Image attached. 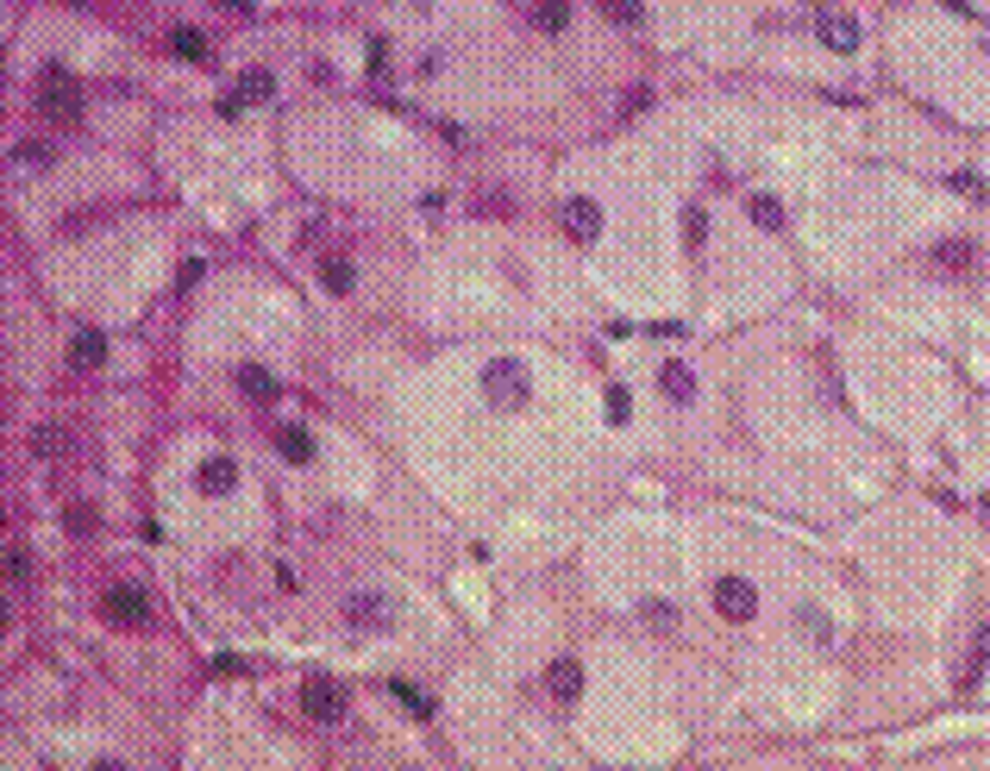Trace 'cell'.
I'll return each instance as SVG.
<instances>
[{
  "label": "cell",
  "mask_w": 990,
  "mask_h": 771,
  "mask_svg": "<svg viewBox=\"0 0 990 771\" xmlns=\"http://www.w3.org/2000/svg\"><path fill=\"white\" fill-rule=\"evenodd\" d=\"M239 389L251 395V402H276V377H270V370H257V364L239 370Z\"/></svg>",
  "instance_id": "cell-17"
},
{
  "label": "cell",
  "mask_w": 990,
  "mask_h": 771,
  "mask_svg": "<svg viewBox=\"0 0 990 771\" xmlns=\"http://www.w3.org/2000/svg\"><path fill=\"white\" fill-rule=\"evenodd\" d=\"M546 690L558 696V703H577V696H583V665H577V659H558V665L546 671Z\"/></svg>",
  "instance_id": "cell-11"
},
{
  "label": "cell",
  "mask_w": 990,
  "mask_h": 771,
  "mask_svg": "<svg viewBox=\"0 0 990 771\" xmlns=\"http://www.w3.org/2000/svg\"><path fill=\"white\" fill-rule=\"evenodd\" d=\"M13 163H19V170H51L57 151L44 145V138H32V145H13Z\"/></svg>",
  "instance_id": "cell-19"
},
{
  "label": "cell",
  "mask_w": 990,
  "mask_h": 771,
  "mask_svg": "<svg viewBox=\"0 0 990 771\" xmlns=\"http://www.w3.org/2000/svg\"><path fill=\"white\" fill-rule=\"evenodd\" d=\"M934 264H940V270H953V276H965V270H978V245H965V239H940V245H934Z\"/></svg>",
  "instance_id": "cell-12"
},
{
  "label": "cell",
  "mask_w": 990,
  "mask_h": 771,
  "mask_svg": "<svg viewBox=\"0 0 990 771\" xmlns=\"http://www.w3.org/2000/svg\"><path fill=\"white\" fill-rule=\"evenodd\" d=\"M63 521H69V533H94V514H88V508H69Z\"/></svg>",
  "instance_id": "cell-31"
},
{
  "label": "cell",
  "mask_w": 990,
  "mask_h": 771,
  "mask_svg": "<svg viewBox=\"0 0 990 771\" xmlns=\"http://www.w3.org/2000/svg\"><path fill=\"white\" fill-rule=\"evenodd\" d=\"M195 483H201V496H232V489H239V464L232 458H207L195 471Z\"/></svg>",
  "instance_id": "cell-10"
},
{
  "label": "cell",
  "mask_w": 990,
  "mask_h": 771,
  "mask_svg": "<svg viewBox=\"0 0 990 771\" xmlns=\"http://www.w3.org/2000/svg\"><path fill=\"white\" fill-rule=\"evenodd\" d=\"M101 615H107L113 627H145V621H151V596L132 590V583H113V590L101 596Z\"/></svg>",
  "instance_id": "cell-3"
},
{
  "label": "cell",
  "mask_w": 990,
  "mask_h": 771,
  "mask_svg": "<svg viewBox=\"0 0 990 771\" xmlns=\"http://www.w3.org/2000/svg\"><path fill=\"white\" fill-rule=\"evenodd\" d=\"M533 26H539V32H564V26H571V0H539V7H533Z\"/></svg>",
  "instance_id": "cell-16"
},
{
  "label": "cell",
  "mask_w": 990,
  "mask_h": 771,
  "mask_svg": "<svg viewBox=\"0 0 990 771\" xmlns=\"http://www.w3.org/2000/svg\"><path fill=\"white\" fill-rule=\"evenodd\" d=\"M69 364H76V370H101L107 364V339L101 333H76V339H69Z\"/></svg>",
  "instance_id": "cell-13"
},
{
  "label": "cell",
  "mask_w": 990,
  "mask_h": 771,
  "mask_svg": "<svg viewBox=\"0 0 990 771\" xmlns=\"http://www.w3.org/2000/svg\"><path fill=\"white\" fill-rule=\"evenodd\" d=\"M953 189H959L965 201H984V182H978L972 170H959V176H953Z\"/></svg>",
  "instance_id": "cell-27"
},
{
  "label": "cell",
  "mask_w": 990,
  "mask_h": 771,
  "mask_svg": "<svg viewBox=\"0 0 990 771\" xmlns=\"http://www.w3.org/2000/svg\"><path fill=\"white\" fill-rule=\"evenodd\" d=\"M214 7H232V13H251L257 0H214Z\"/></svg>",
  "instance_id": "cell-32"
},
{
  "label": "cell",
  "mask_w": 990,
  "mask_h": 771,
  "mask_svg": "<svg viewBox=\"0 0 990 771\" xmlns=\"http://www.w3.org/2000/svg\"><path fill=\"white\" fill-rule=\"evenodd\" d=\"M564 232H571V239H596V232H602V207L596 201H589V195H571V201H564Z\"/></svg>",
  "instance_id": "cell-9"
},
{
  "label": "cell",
  "mask_w": 990,
  "mask_h": 771,
  "mask_svg": "<svg viewBox=\"0 0 990 771\" xmlns=\"http://www.w3.org/2000/svg\"><path fill=\"white\" fill-rule=\"evenodd\" d=\"M658 389H665L671 402H696V370H690V364H665V377H658Z\"/></svg>",
  "instance_id": "cell-14"
},
{
  "label": "cell",
  "mask_w": 990,
  "mask_h": 771,
  "mask_svg": "<svg viewBox=\"0 0 990 771\" xmlns=\"http://www.w3.org/2000/svg\"><path fill=\"white\" fill-rule=\"evenodd\" d=\"M38 113L44 120H82V82L69 76V69H44V82H38Z\"/></svg>",
  "instance_id": "cell-1"
},
{
  "label": "cell",
  "mask_w": 990,
  "mask_h": 771,
  "mask_svg": "<svg viewBox=\"0 0 990 771\" xmlns=\"http://www.w3.org/2000/svg\"><path fill=\"white\" fill-rule=\"evenodd\" d=\"M483 395H489V408H527V395H533V383H527V364H514V358H495V364L483 370Z\"/></svg>",
  "instance_id": "cell-2"
},
{
  "label": "cell",
  "mask_w": 990,
  "mask_h": 771,
  "mask_svg": "<svg viewBox=\"0 0 990 771\" xmlns=\"http://www.w3.org/2000/svg\"><path fill=\"white\" fill-rule=\"evenodd\" d=\"M276 452L289 458V464H308V458H314V433H308V427H282V433H276Z\"/></svg>",
  "instance_id": "cell-15"
},
{
  "label": "cell",
  "mask_w": 990,
  "mask_h": 771,
  "mask_svg": "<svg viewBox=\"0 0 990 771\" xmlns=\"http://www.w3.org/2000/svg\"><path fill=\"white\" fill-rule=\"evenodd\" d=\"M320 283L333 289V295H351V283H358V270H351L345 257H326V264H320Z\"/></svg>",
  "instance_id": "cell-18"
},
{
  "label": "cell",
  "mask_w": 990,
  "mask_h": 771,
  "mask_svg": "<svg viewBox=\"0 0 990 771\" xmlns=\"http://www.w3.org/2000/svg\"><path fill=\"white\" fill-rule=\"evenodd\" d=\"M652 107V88H627L621 95V113H646Z\"/></svg>",
  "instance_id": "cell-29"
},
{
  "label": "cell",
  "mask_w": 990,
  "mask_h": 771,
  "mask_svg": "<svg viewBox=\"0 0 990 771\" xmlns=\"http://www.w3.org/2000/svg\"><path fill=\"white\" fill-rule=\"evenodd\" d=\"M395 696H402V703H408L414 715H433V703H427V696H420L414 684H395Z\"/></svg>",
  "instance_id": "cell-28"
},
{
  "label": "cell",
  "mask_w": 990,
  "mask_h": 771,
  "mask_svg": "<svg viewBox=\"0 0 990 771\" xmlns=\"http://www.w3.org/2000/svg\"><path fill=\"white\" fill-rule=\"evenodd\" d=\"M301 715L308 721H339L345 715V690L333 684V677H308V684H301Z\"/></svg>",
  "instance_id": "cell-4"
},
{
  "label": "cell",
  "mask_w": 990,
  "mask_h": 771,
  "mask_svg": "<svg viewBox=\"0 0 990 771\" xmlns=\"http://www.w3.org/2000/svg\"><path fill=\"white\" fill-rule=\"evenodd\" d=\"M276 95V76H270V69H251V76L239 82V88H232V95L220 101V113H245V107H257V101H270Z\"/></svg>",
  "instance_id": "cell-8"
},
{
  "label": "cell",
  "mask_w": 990,
  "mask_h": 771,
  "mask_svg": "<svg viewBox=\"0 0 990 771\" xmlns=\"http://www.w3.org/2000/svg\"><path fill=\"white\" fill-rule=\"evenodd\" d=\"M815 32H821V44H828V51H840V57H853V51H859V38H865V32H859V19H853V13H840V7L821 13V19H815Z\"/></svg>",
  "instance_id": "cell-5"
},
{
  "label": "cell",
  "mask_w": 990,
  "mask_h": 771,
  "mask_svg": "<svg viewBox=\"0 0 990 771\" xmlns=\"http://www.w3.org/2000/svg\"><path fill=\"white\" fill-rule=\"evenodd\" d=\"M170 51H176V57H182V63H207V38H201V32H188V26H182V32H170Z\"/></svg>",
  "instance_id": "cell-21"
},
{
  "label": "cell",
  "mask_w": 990,
  "mask_h": 771,
  "mask_svg": "<svg viewBox=\"0 0 990 771\" xmlns=\"http://www.w3.org/2000/svg\"><path fill=\"white\" fill-rule=\"evenodd\" d=\"M752 226L777 232V226H784V201H771V195H752Z\"/></svg>",
  "instance_id": "cell-22"
},
{
  "label": "cell",
  "mask_w": 990,
  "mask_h": 771,
  "mask_svg": "<svg viewBox=\"0 0 990 771\" xmlns=\"http://www.w3.org/2000/svg\"><path fill=\"white\" fill-rule=\"evenodd\" d=\"M32 452H38V458H63V452H69L63 427H38V433H32Z\"/></svg>",
  "instance_id": "cell-23"
},
{
  "label": "cell",
  "mask_w": 990,
  "mask_h": 771,
  "mask_svg": "<svg viewBox=\"0 0 990 771\" xmlns=\"http://www.w3.org/2000/svg\"><path fill=\"white\" fill-rule=\"evenodd\" d=\"M615 26H646V0H596Z\"/></svg>",
  "instance_id": "cell-20"
},
{
  "label": "cell",
  "mask_w": 990,
  "mask_h": 771,
  "mask_svg": "<svg viewBox=\"0 0 990 771\" xmlns=\"http://www.w3.org/2000/svg\"><path fill=\"white\" fill-rule=\"evenodd\" d=\"M984 665H990V621L978 627V646H972V665H965V677H978Z\"/></svg>",
  "instance_id": "cell-26"
},
{
  "label": "cell",
  "mask_w": 990,
  "mask_h": 771,
  "mask_svg": "<svg viewBox=\"0 0 990 771\" xmlns=\"http://www.w3.org/2000/svg\"><path fill=\"white\" fill-rule=\"evenodd\" d=\"M715 609H721L727 621H752L759 596H752V583H746V577H721V583H715Z\"/></svg>",
  "instance_id": "cell-6"
},
{
  "label": "cell",
  "mask_w": 990,
  "mask_h": 771,
  "mask_svg": "<svg viewBox=\"0 0 990 771\" xmlns=\"http://www.w3.org/2000/svg\"><path fill=\"white\" fill-rule=\"evenodd\" d=\"M984 521H990V496H984Z\"/></svg>",
  "instance_id": "cell-33"
},
{
  "label": "cell",
  "mask_w": 990,
  "mask_h": 771,
  "mask_svg": "<svg viewBox=\"0 0 990 771\" xmlns=\"http://www.w3.org/2000/svg\"><path fill=\"white\" fill-rule=\"evenodd\" d=\"M345 621L351 627H383V621H395V602L376 596V590H358V596H345Z\"/></svg>",
  "instance_id": "cell-7"
},
{
  "label": "cell",
  "mask_w": 990,
  "mask_h": 771,
  "mask_svg": "<svg viewBox=\"0 0 990 771\" xmlns=\"http://www.w3.org/2000/svg\"><path fill=\"white\" fill-rule=\"evenodd\" d=\"M640 621H646V627H677V609L652 596V602H640Z\"/></svg>",
  "instance_id": "cell-24"
},
{
  "label": "cell",
  "mask_w": 990,
  "mask_h": 771,
  "mask_svg": "<svg viewBox=\"0 0 990 771\" xmlns=\"http://www.w3.org/2000/svg\"><path fill=\"white\" fill-rule=\"evenodd\" d=\"M32 577V558H26V546H7V583H26Z\"/></svg>",
  "instance_id": "cell-25"
},
{
  "label": "cell",
  "mask_w": 990,
  "mask_h": 771,
  "mask_svg": "<svg viewBox=\"0 0 990 771\" xmlns=\"http://www.w3.org/2000/svg\"><path fill=\"white\" fill-rule=\"evenodd\" d=\"M608 420H615V427L627 420V389H608Z\"/></svg>",
  "instance_id": "cell-30"
}]
</instances>
